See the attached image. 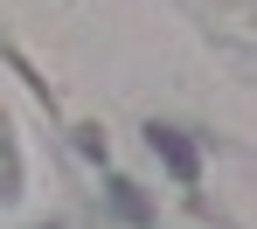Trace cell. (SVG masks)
<instances>
[{"label": "cell", "mask_w": 257, "mask_h": 229, "mask_svg": "<svg viewBox=\"0 0 257 229\" xmlns=\"http://www.w3.org/2000/svg\"><path fill=\"white\" fill-rule=\"evenodd\" d=\"M153 153L167 160V167L181 174V181H195V167H202V160H195V146H188L181 132H167V125H153Z\"/></svg>", "instance_id": "6da1fadb"}]
</instances>
